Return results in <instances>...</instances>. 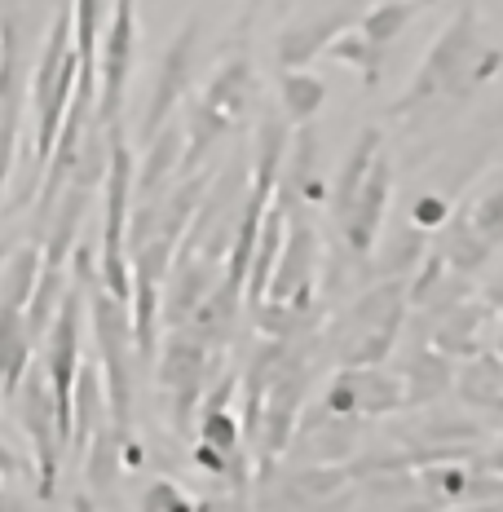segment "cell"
Segmentation results:
<instances>
[{"label": "cell", "mask_w": 503, "mask_h": 512, "mask_svg": "<svg viewBox=\"0 0 503 512\" xmlns=\"http://www.w3.org/2000/svg\"><path fill=\"white\" fill-rule=\"evenodd\" d=\"M309 384H314V349H309V336H305L287 345L283 367L274 371L265 402H261V424H256V437H252V460H256V477L261 482H270L274 464L292 446L296 420H301L305 398H309Z\"/></svg>", "instance_id": "8992f818"}, {"label": "cell", "mask_w": 503, "mask_h": 512, "mask_svg": "<svg viewBox=\"0 0 503 512\" xmlns=\"http://www.w3.org/2000/svg\"><path fill=\"white\" fill-rule=\"evenodd\" d=\"M80 58H76V23H71V0H58L49 14L45 40L31 71V111H36V173H45V159L58 142V128L67 120V106L76 98Z\"/></svg>", "instance_id": "277c9868"}, {"label": "cell", "mask_w": 503, "mask_h": 512, "mask_svg": "<svg viewBox=\"0 0 503 512\" xmlns=\"http://www.w3.org/2000/svg\"><path fill=\"white\" fill-rule=\"evenodd\" d=\"M499 318H503V314H499ZM499 354H503V336H499Z\"/></svg>", "instance_id": "e575fe53"}, {"label": "cell", "mask_w": 503, "mask_h": 512, "mask_svg": "<svg viewBox=\"0 0 503 512\" xmlns=\"http://www.w3.org/2000/svg\"><path fill=\"white\" fill-rule=\"evenodd\" d=\"M84 318L93 323V336H98V367H102L111 420L124 437H133V367L142 358H137V345H133L128 301L106 292L102 283H89L84 287Z\"/></svg>", "instance_id": "5b68a950"}, {"label": "cell", "mask_w": 503, "mask_h": 512, "mask_svg": "<svg viewBox=\"0 0 503 512\" xmlns=\"http://www.w3.org/2000/svg\"><path fill=\"white\" fill-rule=\"evenodd\" d=\"M318 407L327 415H345V420H384V415H398L406 407L402 380L393 371L380 367H358V362H340L331 371Z\"/></svg>", "instance_id": "30bf717a"}, {"label": "cell", "mask_w": 503, "mask_h": 512, "mask_svg": "<svg viewBox=\"0 0 503 512\" xmlns=\"http://www.w3.org/2000/svg\"><path fill=\"white\" fill-rule=\"evenodd\" d=\"M398 380H402V393H406V407H428V402H437L442 393H451L455 358L442 354L437 345H428V340H420L415 349L402 354Z\"/></svg>", "instance_id": "ac0fdd59"}, {"label": "cell", "mask_w": 503, "mask_h": 512, "mask_svg": "<svg viewBox=\"0 0 503 512\" xmlns=\"http://www.w3.org/2000/svg\"><path fill=\"white\" fill-rule=\"evenodd\" d=\"M137 508L142 512H190L195 499H190L177 482H168V477H155V482L146 486V495L137 499Z\"/></svg>", "instance_id": "f1b7e54d"}, {"label": "cell", "mask_w": 503, "mask_h": 512, "mask_svg": "<svg viewBox=\"0 0 503 512\" xmlns=\"http://www.w3.org/2000/svg\"><path fill=\"white\" fill-rule=\"evenodd\" d=\"M31 358H36V340L27 332V309L0 305V398L23 384Z\"/></svg>", "instance_id": "44dd1931"}, {"label": "cell", "mask_w": 503, "mask_h": 512, "mask_svg": "<svg viewBox=\"0 0 503 512\" xmlns=\"http://www.w3.org/2000/svg\"><path fill=\"white\" fill-rule=\"evenodd\" d=\"M5 402H14L18 411V424H23L27 442H31V477H36V495L40 499H53L58 490V477H62V455H67V437H62V424H58V407H53V389H49V376H45V362L31 358L23 384L9 393Z\"/></svg>", "instance_id": "ba28073f"}, {"label": "cell", "mask_w": 503, "mask_h": 512, "mask_svg": "<svg viewBox=\"0 0 503 512\" xmlns=\"http://www.w3.org/2000/svg\"><path fill=\"white\" fill-rule=\"evenodd\" d=\"M190 460H195V468H203V473H212V477H226L230 473V455H221L217 446L199 442V437H195V451H190Z\"/></svg>", "instance_id": "4dcf8cb0"}, {"label": "cell", "mask_w": 503, "mask_h": 512, "mask_svg": "<svg viewBox=\"0 0 503 512\" xmlns=\"http://www.w3.org/2000/svg\"><path fill=\"white\" fill-rule=\"evenodd\" d=\"M256 102H261V80L248 53H234L217 71L208 76V84L186 102V155H181V177L195 173L208 164V155L226 142L230 133H239L252 120Z\"/></svg>", "instance_id": "3957f363"}, {"label": "cell", "mask_w": 503, "mask_h": 512, "mask_svg": "<svg viewBox=\"0 0 503 512\" xmlns=\"http://www.w3.org/2000/svg\"><path fill=\"white\" fill-rule=\"evenodd\" d=\"M111 415L106 407V384H102V367L98 362H80L76 371V389H71V451H84V442L93 437V429Z\"/></svg>", "instance_id": "7402d4cb"}, {"label": "cell", "mask_w": 503, "mask_h": 512, "mask_svg": "<svg viewBox=\"0 0 503 512\" xmlns=\"http://www.w3.org/2000/svg\"><path fill=\"white\" fill-rule=\"evenodd\" d=\"M446 217H451V204H446L437 190H424V195H415L411 204V226H420L424 234H437L446 226Z\"/></svg>", "instance_id": "f546056e"}, {"label": "cell", "mask_w": 503, "mask_h": 512, "mask_svg": "<svg viewBox=\"0 0 503 512\" xmlns=\"http://www.w3.org/2000/svg\"><path fill=\"white\" fill-rule=\"evenodd\" d=\"M0 477H5V473H0Z\"/></svg>", "instance_id": "74e56055"}, {"label": "cell", "mask_w": 503, "mask_h": 512, "mask_svg": "<svg viewBox=\"0 0 503 512\" xmlns=\"http://www.w3.org/2000/svg\"><path fill=\"white\" fill-rule=\"evenodd\" d=\"M411 314L406 301V274H384L376 287L358 292L345 309L331 314L323 327V345L336 362H358V367H380L398 354V340Z\"/></svg>", "instance_id": "7a4b0ae2"}, {"label": "cell", "mask_w": 503, "mask_h": 512, "mask_svg": "<svg viewBox=\"0 0 503 512\" xmlns=\"http://www.w3.org/2000/svg\"><path fill=\"white\" fill-rule=\"evenodd\" d=\"M481 296H486V305L495 309V314H503V265L495 270V279H486V287H481Z\"/></svg>", "instance_id": "1f68e13d"}, {"label": "cell", "mask_w": 503, "mask_h": 512, "mask_svg": "<svg viewBox=\"0 0 503 512\" xmlns=\"http://www.w3.org/2000/svg\"><path fill=\"white\" fill-rule=\"evenodd\" d=\"M389 195H393V164H389V155H380L376 164H371L367 181L358 186V195L349 199V208L336 217V234L353 261H367V256L376 252L384 212H389Z\"/></svg>", "instance_id": "7c38bea8"}, {"label": "cell", "mask_w": 503, "mask_h": 512, "mask_svg": "<svg viewBox=\"0 0 503 512\" xmlns=\"http://www.w3.org/2000/svg\"><path fill=\"white\" fill-rule=\"evenodd\" d=\"M424 9V0H376L371 9H362L358 14V27L367 40H376V45H398V40L411 31V23H415V14Z\"/></svg>", "instance_id": "4316f807"}, {"label": "cell", "mask_w": 503, "mask_h": 512, "mask_svg": "<svg viewBox=\"0 0 503 512\" xmlns=\"http://www.w3.org/2000/svg\"><path fill=\"white\" fill-rule=\"evenodd\" d=\"M221 270H226V261H217V256H208V252H177L173 265H168V279H164V305H159L164 327L186 323L199 309L203 296L217 287Z\"/></svg>", "instance_id": "5bb4252c"}, {"label": "cell", "mask_w": 503, "mask_h": 512, "mask_svg": "<svg viewBox=\"0 0 503 512\" xmlns=\"http://www.w3.org/2000/svg\"><path fill=\"white\" fill-rule=\"evenodd\" d=\"M327 58L340 62V67H349L353 76L362 80V89H376L384 80V67H389V49L376 45V40H367L358 27L340 31V36L327 45Z\"/></svg>", "instance_id": "d4e9b609"}, {"label": "cell", "mask_w": 503, "mask_h": 512, "mask_svg": "<svg viewBox=\"0 0 503 512\" xmlns=\"http://www.w3.org/2000/svg\"><path fill=\"white\" fill-rule=\"evenodd\" d=\"M451 389L481 415H503V354L481 349V354L464 358V367H455Z\"/></svg>", "instance_id": "ffe728a7"}, {"label": "cell", "mask_w": 503, "mask_h": 512, "mask_svg": "<svg viewBox=\"0 0 503 512\" xmlns=\"http://www.w3.org/2000/svg\"><path fill=\"white\" fill-rule=\"evenodd\" d=\"M221 349H212L208 340H199L190 327H168L164 345L155 349V376L159 389L168 398V415H173V429L190 433L195 429V411L208 393V384L217 380L221 367Z\"/></svg>", "instance_id": "52a82bcc"}, {"label": "cell", "mask_w": 503, "mask_h": 512, "mask_svg": "<svg viewBox=\"0 0 503 512\" xmlns=\"http://www.w3.org/2000/svg\"><path fill=\"white\" fill-rule=\"evenodd\" d=\"M314 274H318V234H314V226H309V221H287L283 252H278V261H274L265 296L287 301V296L314 287Z\"/></svg>", "instance_id": "2e32d148"}, {"label": "cell", "mask_w": 503, "mask_h": 512, "mask_svg": "<svg viewBox=\"0 0 503 512\" xmlns=\"http://www.w3.org/2000/svg\"><path fill=\"white\" fill-rule=\"evenodd\" d=\"M353 482L349 477V464H305L296 468V477H287L283 490L287 495L278 499L283 508H305V504H327L336 490H345Z\"/></svg>", "instance_id": "484cf974"}, {"label": "cell", "mask_w": 503, "mask_h": 512, "mask_svg": "<svg viewBox=\"0 0 503 512\" xmlns=\"http://www.w3.org/2000/svg\"><path fill=\"white\" fill-rule=\"evenodd\" d=\"M327 106V80L305 67H292L278 76V111L287 124H314L318 111Z\"/></svg>", "instance_id": "cb8c5ba5"}, {"label": "cell", "mask_w": 503, "mask_h": 512, "mask_svg": "<svg viewBox=\"0 0 503 512\" xmlns=\"http://www.w3.org/2000/svg\"><path fill=\"white\" fill-rule=\"evenodd\" d=\"M424 5H433V0H424Z\"/></svg>", "instance_id": "8d00e7d4"}, {"label": "cell", "mask_w": 503, "mask_h": 512, "mask_svg": "<svg viewBox=\"0 0 503 512\" xmlns=\"http://www.w3.org/2000/svg\"><path fill=\"white\" fill-rule=\"evenodd\" d=\"M481 468H490V473L503 477V442L495 446V451H486V460H481Z\"/></svg>", "instance_id": "836d02e7"}, {"label": "cell", "mask_w": 503, "mask_h": 512, "mask_svg": "<svg viewBox=\"0 0 503 512\" xmlns=\"http://www.w3.org/2000/svg\"><path fill=\"white\" fill-rule=\"evenodd\" d=\"M142 146H146V155H142V164H137V173H133V204L164 195V190L181 177V155H186V128L168 120V124L151 137V142H142Z\"/></svg>", "instance_id": "e0dca14e"}, {"label": "cell", "mask_w": 503, "mask_h": 512, "mask_svg": "<svg viewBox=\"0 0 503 512\" xmlns=\"http://www.w3.org/2000/svg\"><path fill=\"white\" fill-rule=\"evenodd\" d=\"M133 67H137V0H111V18H106L102 45H98V102H93V124H102V128L120 124Z\"/></svg>", "instance_id": "9c48e42d"}, {"label": "cell", "mask_w": 503, "mask_h": 512, "mask_svg": "<svg viewBox=\"0 0 503 512\" xmlns=\"http://www.w3.org/2000/svg\"><path fill=\"white\" fill-rule=\"evenodd\" d=\"M464 217L473 221V230L495 252L503 248V168H495V173L481 181V190L464 204Z\"/></svg>", "instance_id": "83f0119b"}, {"label": "cell", "mask_w": 503, "mask_h": 512, "mask_svg": "<svg viewBox=\"0 0 503 512\" xmlns=\"http://www.w3.org/2000/svg\"><path fill=\"white\" fill-rule=\"evenodd\" d=\"M490 318H495V309L486 305V296H459V301L442 305L428 314V327H424V340L428 345H437L442 354L451 358H473L481 354V332L490 327Z\"/></svg>", "instance_id": "9a60e30c"}, {"label": "cell", "mask_w": 503, "mask_h": 512, "mask_svg": "<svg viewBox=\"0 0 503 512\" xmlns=\"http://www.w3.org/2000/svg\"><path fill=\"white\" fill-rule=\"evenodd\" d=\"M0 473H23V460H18V455H14V446H9L5 442V437H0Z\"/></svg>", "instance_id": "d6a6232c"}, {"label": "cell", "mask_w": 503, "mask_h": 512, "mask_svg": "<svg viewBox=\"0 0 503 512\" xmlns=\"http://www.w3.org/2000/svg\"><path fill=\"white\" fill-rule=\"evenodd\" d=\"M503 71V49H495L481 31V9L477 0H464L455 18L437 31V40L424 49L420 67H415L411 84L402 98L389 106V115H415L433 102H468L486 80Z\"/></svg>", "instance_id": "6da1fadb"}, {"label": "cell", "mask_w": 503, "mask_h": 512, "mask_svg": "<svg viewBox=\"0 0 503 512\" xmlns=\"http://www.w3.org/2000/svg\"><path fill=\"white\" fill-rule=\"evenodd\" d=\"M358 14H362L358 5H336V9H318V14L301 18V23H287L274 40V62L283 71L309 67L314 58H323L327 45L340 36V31L358 23Z\"/></svg>", "instance_id": "4fadbf2b"}, {"label": "cell", "mask_w": 503, "mask_h": 512, "mask_svg": "<svg viewBox=\"0 0 503 512\" xmlns=\"http://www.w3.org/2000/svg\"><path fill=\"white\" fill-rule=\"evenodd\" d=\"M437 252L446 256V265H451V270L468 274V279L486 270V261H490V256H495V248H490V243H486V239H481V234L473 230V221L464 217V208L446 217L442 234H437Z\"/></svg>", "instance_id": "603a6c76"}, {"label": "cell", "mask_w": 503, "mask_h": 512, "mask_svg": "<svg viewBox=\"0 0 503 512\" xmlns=\"http://www.w3.org/2000/svg\"><path fill=\"white\" fill-rule=\"evenodd\" d=\"M199 40H203V18L190 14L186 23L177 27V36L168 40L164 58L155 67V84H151V102H146V115H142V128L137 137L151 142V137L173 120V111L186 102L190 93V80H195V62H199Z\"/></svg>", "instance_id": "8fae6325"}, {"label": "cell", "mask_w": 503, "mask_h": 512, "mask_svg": "<svg viewBox=\"0 0 503 512\" xmlns=\"http://www.w3.org/2000/svg\"><path fill=\"white\" fill-rule=\"evenodd\" d=\"M5 252H9V248H0V261H5Z\"/></svg>", "instance_id": "d590c367"}, {"label": "cell", "mask_w": 503, "mask_h": 512, "mask_svg": "<svg viewBox=\"0 0 503 512\" xmlns=\"http://www.w3.org/2000/svg\"><path fill=\"white\" fill-rule=\"evenodd\" d=\"M384 155V133L376 124H367V128H358V137H353V146L345 151V159H340V168H336V177H331V190H327V212H331V221L340 217V212L349 208V199L358 195V186L367 181L371 173V164Z\"/></svg>", "instance_id": "d6986e66"}]
</instances>
